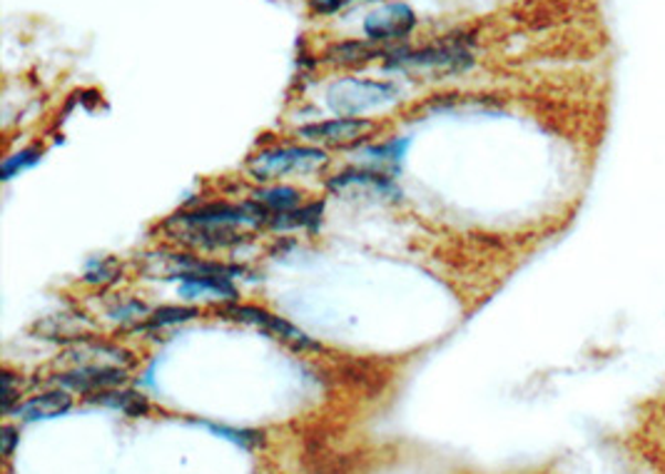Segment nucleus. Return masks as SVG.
Masks as SVG:
<instances>
[{
    "instance_id": "f257e3e1",
    "label": "nucleus",
    "mask_w": 665,
    "mask_h": 474,
    "mask_svg": "<svg viewBox=\"0 0 665 474\" xmlns=\"http://www.w3.org/2000/svg\"><path fill=\"white\" fill-rule=\"evenodd\" d=\"M474 41L464 33L446 35L442 43L409 51V48H394L387 51L384 63L394 71H434V73H464L474 65Z\"/></svg>"
},
{
    "instance_id": "f03ea898",
    "label": "nucleus",
    "mask_w": 665,
    "mask_h": 474,
    "mask_svg": "<svg viewBox=\"0 0 665 474\" xmlns=\"http://www.w3.org/2000/svg\"><path fill=\"white\" fill-rule=\"evenodd\" d=\"M399 101V88L389 81H367V77H341L327 91V105L337 118H361L365 113H374L394 105Z\"/></svg>"
},
{
    "instance_id": "7ed1b4c3",
    "label": "nucleus",
    "mask_w": 665,
    "mask_h": 474,
    "mask_svg": "<svg viewBox=\"0 0 665 474\" xmlns=\"http://www.w3.org/2000/svg\"><path fill=\"white\" fill-rule=\"evenodd\" d=\"M270 212L257 202H210V206L182 210L165 222V230L175 228H267Z\"/></svg>"
},
{
    "instance_id": "20e7f679",
    "label": "nucleus",
    "mask_w": 665,
    "mask_h": 474,
    "mask_svg": "<svg viewBox=\"0 0 665 474\" xmlns=\"http://www.w3.org/2000/svg\"><path fill=\"white\" fill-rule=\"evenodd\" d=\"M329 162L327 150L315 145H292V148H270L247 160V172L262 182L279 180L285 176H305L325 168Z\"/></svg>"
},
{
    "instance_id": "39448f33",
    "label": "nucleus",
    "mask_w": 665,
    "mask_h": 474,
    "mask_svg": "<svg viewBox=\"0 0 665 474\" xmlns=\"http://www.w3.org/2000/svg\"><path fill=\"white\" fill-rule=\"evenodd\" d=\"M222 315L232 317V320H238L242 325L257 327V330H264L267 335L275 337V340H279L282 345H287L297 352H317V350H321V345L312 340V337L305 330H299V327L287 323L285 317L270 313V309H264V307L228 303L222 307Z\"/></svg>"
},
{
    "instance_id": "423d86ee",
    "label": "nucleus",
    "mask_w": 665,
    "mask_h": 474,
    "mask_svg": "<svg viewBox=\"0 0 665 474\" xmlns=\"http://www.w3.org/2000/svg\"><path fill=\"white\" fill-rule=\"evenodd\" d=\"M329 192L347 198H374V200H399L402 190L394 182L391 172H381L374 168H349L337 172L335 178L327 180Z\"/></svg>"
},
{
    "instance_id": "0eeeda50",
    "label": "nucleus",
    "mask_w": 665,
    "mask_h": 474,
    "mask_svg": "<svg viewBox=\"0 0 665 474\" xmlns=\"http://www.w3.org/2000/svg\"><path fill=\"white\" fill-rule=\"evenodd\" d=\"M374 130H377V123L369 118H331V120L302 125L299 138H305L309 143L347 148V145H357L361 140H367Z\"/></svg>"
},
{
    "instance_id": "6e6552de",
    "label": "nucleus",
    "mask_w": 665,
    "mask_h": 474,
    "mask_svg": "<svg viewBox=\"0 0 665 474\" xmlns=\"http://www.w3.org/2000/svg\"><path fill=\"white\" fill-rule=\"evenodd\" d=\"M127 382V372L120 365H77L73 370L55 375V385H61L63 390L91 394L103 390H115Z\"/></svg>"
},
{
    "instance_id": "1a4fd4ad",
    "label": "nucleus",
    "mask_w": 665,
    "mask_h": 474,
    "mask_svg": "<svg viewBox=\"0 0 665 474\" xmlns=\"http://www.w3.org/2000/svg\"><path fill=\"white\" fill-rule=\"evenodd\" d=\"M416 28V13L407 3H389L365 18V33L371 43L402 41Z\"/></svg>"
},
{
    "instance_id": "9d476101",
    "label": "nucleus",
    "mask_w": 665,
    "mask_h": 474,
    "mask_svg": "<svg viewBox=\"0 0 665 474\" xmlns=\"http://www.w3.org/2000/svg\"><path fill=\"white\" fill-rule=\"evenodd\" d=\"M178 293L188 303L194 299H214V303H238V287L230 277L220 275H198V273H178Z\"/></svg>"
},
{
    "instance_id": "9b49d317",
    "label": "nucleus",
    "mask_w": 665,
    "mask_h": 474,
    "mask_svg": "<svg viewBox=\"0 0 665 474\" xmlns=\"http://www.w3.org/2000/svg\"><path fill=\"white\" fill-rule=\"evenodd\" d=\"M170 232L180 243L202 250H228L247 240V235L238 228H175Z\"/></svg>"
},
{
    "instance_id": "f8f14e48",
    "label": "nucleus",
    "mask_w": 665,
    "mask_h": 474,
    "mask_svg": "<svg viewBox=\"0 0 665 474\" xmlns=\"http://www.w3.org/2000/svg\"><path fill=\"white\" fill-rule=\"evenodd\" d=\"M73 408V398L67 390H51L38 394V398H31L23 404H18L13 414L23 422H38V420H53L61 418L67 410Z\"/></svg>"
},
{
    "instance_id": "ddd939ff",
    "label": "nucleus",
    "mask_w": 665,
    "mask_h": 474,
    "mask_svg": "<svg viewBox=\"0 0 665 474\" xmlns=\"http://www.w3.org/2000/svg\"><path fill=\"white\" fill-rule=\"evenodd\" d=\"M407 150H409V140L407 138H394L389 143H381V145H371V148H365L359 152V158H365L369 162V168L374 170H389L391 176L402 168V162L407 158Z\"/></svg>"
},
{
    "instance_id": "4468645a",
    "label": "nucleus",
    "mask_w": 665,
    "mask_h": 474,
    "mask_svg": "<svg viewBox=\"0 0 665 474\" xmlns=\"http://www.w3.org/2000/svg\"><path fill=\"white\" fill-rule=\"evenodd\" d=\"M321 212H325V202H309L305 208H295L289 212H279V215H272L267 228L270 230H312L319 228L321 222Z\"/></svg>"
},
{
    "instance_id": "2eb2a0df",
    "label": "nucleus",
    "mask_w": 665,
    "mask_h": 474,
    "mask_svg": "<svg viewBox=\"0 0 665 474\" xmlns=\"http://www.w3.org/2000/svg\"><path fill=\"white\" fill-rule=\"evenodd\" d=\"M387 51H377L371 43L365 41H345V43H335L327 48L325 61L331 65H361L374 61V57H384Z\"/></svg>"
},
{
    "instance_id": "dca6fc26",
    "label": "nucleus",
    "mask_w": 665,
    "mask_h": 474,
    "mask_svg": "<svg viewBox=\"0 0 665 474\" xmlns=\"http://www.w3.org/2000/svg\"><path fill=\"white\" fill-rule=\"evenodd\" d=\"M252 200L267 210L270 215H279V212H289L299 208L302 192L289 186H270V188L254 190Z\"/></svg>"
},
{
    "instance_id": "f3484780",
    "label": "nucleus",
    "mask_w": 665,
    "mask_h": 474,
    "mask_svg": "<svg viewBox=\"0 0 665 474\" xmlns=\"http://www.w3.org/2000/svg\"><path fill=\"white\" fill-rule=\"evenodd\" d=\"M91 402L105 404V408H110V410H120L125 414H130V418H140V414L150 412V404L142 398V394L117 390V387L115 390H103V392L91 394Z\"/></svg>"
},
{
    "instance_id": "a211bd4d",
    "label": "nucleus",
    "mask_w": 665,
    "mask_h": 474,
    "mask_svg": "<svg viewBox=\"0 0 665 474\" xmlns=\"http://www.w3.org/2000/svg\"><path fill=\"white\" fill-rule=\"evenodd\" d=\"M168 263L175 265L180 273H198V275H220V277H240L244 275V267L240 265H224V263H210V260H200L194 255H168ZM178 275V273H172Z\"/></svg>"
},
{
    "instance_id": "6ab92c4d",
    "label": "nucleus",
    "mask_w": 665,
    "mask_h": 474,
    "mask_svg": "<svg viewBox=\"0 0 665 474\" xmlns=\"http://www.w3.org/2000/svg\"><path fill=\"white\" fill-rule=\"evenodd\" d=\"M200 315L198 307H188V305H170V307H160L150 313L145 320L135 327V330H162V327H172V325H182L190 323Z\"/></svg>"
},
{
    "instance_id": "aec40b11",
    "label": "nucleus",
    "mask_w": 665,
    "mask_h": 474,
    "mask_svg": "<svg viewBox=\"0 0 665 474\" xmlns=\"http://www.w3.org/2000/svg\"><path fill=\"white\" fill-rule=\"evenodd\" d=\"M41 158H43V148H25L21 152H13L11 158L3 160V168H0V178L13 180L15 176H21L23 170L33 168Z\"/></svg>"
},
{
    "instance_id": "412c9836",
    "label": "nucleus",
    "mask_w": 665,
    "mask_h": 474,
    "mask_svg": "<svg viewBox=\"0 0 665 474\" xmlns=\"http://www.w3.org/2000/svg\"><path fill=\"white\" fill-rule=\"evenodd\" d=\"M120 277V267L113 260H95V263L87 265L85 270V283L87 285H110Z\"/></svg>"
},
{
    "instance_id": "4be33fe9",
    "label": "nucleus",
    "mask_w": 665,
    "mask_h": 474,
    "mask_svg": "<svg viewBox=\"0 0 665 474\" xmlns=\"http://www.w3.org/2000/svg\"><path fill=\"white\" fill-rule=\"evenodd\" d=\"M148 315H150V309L145 307L142 303H138V299H123L120 305L110 309V317L117 323H135V320H138V325H140V320H145Z\"/></svg>"
},
{
    "instance_id": "5701e85b",
    "label": "nucleus",
    "mask_w": 665,
    "mask_h": 474,
    "mask_svg": "<svg viewBox=\"0 0 665 474\" xmlns=\"http://www.w3.org/2000/svg\"><path fill=\"white\" fill-rule=\"evenodd\" d=\"M21 400V377H15L11 370L3 372V412L11 414L15 410V402Z\"/></svg>"
},
{
    "instance_id": "b1692460",
    "label": "nucleus",
    "mask_w": 665,
    "mask_h": 474,
    "mask_svg": "<svg viewBox=\"0 0 665 474\" xmlns=\"http://www.w3.org/2000/svg\"><path fill=\"white\" fill-rule=\"evenodd\" d=\"M15 444H18V430L13 424H3V430H0V452H3V457H11Z\"/></svg>"
},
{
    "instance_id": "393cba45",
    "label": "nucleus",
    "mask_w": 665,
    "mask_h": 474,
    "mask_svg": "<svg viewBox=\"0 0 665 474\" xmlns=\"http://www.w3.org/2000/svg\"><path fill=\"white\" fill-rule=\"evenodd\" d=\"M309 3H312V8H315L317 13L329 15V13H337L339 8L347 3V0H309Z\"/></svg>"
}]
</instances>
